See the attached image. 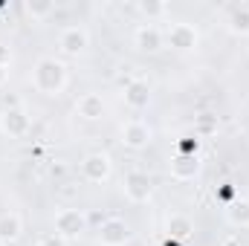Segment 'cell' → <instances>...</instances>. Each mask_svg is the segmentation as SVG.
<instances>
[{"mask_svg": "<svg viewBox=\"0 0 249 246\" xmlns=\"http://www.w3.org/2000/svg\"><path fill=\"white\" fill-rule=\"evenodd\" d=\"M38 246H70V241H64V238H58V235L53 232V235H44V238L38 241Z\"/></svg>", "mask_w": 249, "mask_h": 246, "instance_id": "cell-21", "label": "cell"}, {"mask_svg": "<svg viewBox=\"0 0 249 246\" xmlns=\"http://www.w3.org/2000/svg\"><path fill=\"white\" fill-rule=\"evenodd\" d=\"M168 235L174 238V241H186L194 235V226H191V220H188L186 214H174L171 220H168Z\"/></svg>", "mask_w": 249, "mask_h": 246, "instance_id": "cell-17", "label": "cell"}, {"mask_svg": "<svg viewBox=\"0 0 249 246\" xmlns=\"http://www.w3.org/2000/svg\"><path fill=\"white\" fill-rule=\"evenodd\" d=\"M226 220L232 223V226H241V229H247L249 226V200H232L229 206H226Z\"/></svg>", "mask_w": 249, "mask_h": 246, "instance_id": "cell-15", "label": "cell"}, {"mask_svg": "<svg viewBox=\"0 0 249 246\" xmlns=\"http://www.w3.org/2000/svg\"><path fill=\"white\" fill-rule=\"evenodd\" d=\"M87 44H90V35L81 26H67L58 35V47H61L64 55H81L87 50Z\"/></svg>", "mask_w": 249, "mask_h": 246, "instance_id": "cell-8", "label": "cell"}, {"mask_svg": "<svg viewBox=\"0 0 249 246\" xmlns=\"http://www.w3.org/2000/svg\"><path fill=\"white\" fill-rule=\"evenodd\" d=\"M96 241L102 246H124L130 241V226L124 223L122 217H107V220L99 223Z\"/></svg>", "mask_w": 249, "mask_h": 246, "instance_id": "cell-4", "label": "cell"}, {"mask_svg": "<svg viewBox=\"0 0 249 246\" xmlns=\"http://www.w3.org/2000/svg\"><path fill=\"white\" fill-rule=\"evenodd\" d=\"M136 9H139L142 15H148V18H160V15L168 12V3H139Z\"/></svg>", "mask_w": 249, "mask_h": 246, "instance_id": "cell-20", "label": "cell"}, {"mask_svg": "<svg viewBox=\"0 0 249 246\" xmlns=\"http://www.w3.org/2000/svg\"><path fill=\"white\" fill-rule=\"evenodd\" d=\"M133 44H136L142 53H160V50L165 47V35H162L157 26H151V23H142V26L133 32Z\"/></svg>", "mask_w": 249, "mask_h": 246, "instance_id": "cell-10", "label": "cell"}, {"mask_svg": "<svg viewBox=\"0 0 249 246\" xmlns=\"http://www.w3.org/2000/svg\"><path fill=\"white\" fill-rule=\"evenodd\" d=\"M87 226H90V220L81 209H61L55 214V235L64 241H78L87 232Z\"/></svg>", "mask_w": 249, "mask_h": 246, "instance_id": "cell-2", "label": "cell"}, {"mask_svg": "<svg viewBox=\"0 0 249 246\" xmlns=\"http://www.w3.org/2000/svg\"><path fill=\"white\" fill-rule=\"evenodd\" d=\"M217 127H220L217 116L203 113V116L197 119V124H194V136H212V133H217Z\"/></svg>", "mask_w": 249, "mask_h": 246, "instance_id": "cell-18", "label": "cell"}, {"mask_svg": "<svg viewBox=\"0 0 249 246\" xmlns=\"http://www.w3.org/2000/svg\"><path fill=\"white\" fill-rule=\"evenodd\" d=\"M23 12H26L29 18H47V15L55 12V6H53V3H23Z\"/></svg>", "mask_w": 249, "mask_h": 246, "instance_id": "cell-19", "label": "cell"}, {"mask_svg": "<svg viewBox=\"0 0 249 246\" xmlns=\"http://www.w3.org/2000/svg\"><path fill=\"white\" fill-rule=\"evenodd\" d=\"M23 232V223L18 214H3L0 217V244H15Z\"/></svg>", "mask_w": 249, "mask_h": 246, "instance_id": "cell-14", "label": "cell"}, {"mask_svg": "<svg viewBox=\"0 0 249 246\" xmlns=\"http://www.w3.org/2000/svg\"><path fill=\"white\" fill-rule=\"evenodd\" d=\"M110 171H113V162H110V157L102 154V151L87 154L84 162H81V174H84L87 183H105V180L110 177Z\"/></svg>", "mask_w": 249, "mask_h": 246, "instance_id": "cell-5", "label": "cell"}, {"mask_svg": "<svg viewBox=\"0 0 249 246\" xmlns=\"http://www.w3.org/2000/svg\"><path fill=\"white\" fill-rule=\"evenodd\" d=\"M12 64V50L6 44H0V67H9Z\"/></svg>", "mask_w": 249, "mask_h": 246, "instance_id": "cell-22", "label": "cell"}, {"mask_svg": "<svg viewBox=\"0 0 249 246\" xmlns=\"http://www.w3.org/2000/svg\"><path fill=\"white\" fill-rule=\"evenodd\" d=\"M32 81H35V87L41 93L58 96L64 90V84H67V67L58 58H50V55L47 58H38L35 70H32Z\"/></svg>", "mask_w": 249, "mask_h": 246, "instance_id": "cell-1", "label": "cell"}, {"mask_svg": "<svg viewBox=\"0 0 249 246\" xmlns=\"http://www.w3.org/2000/svg\"><path fill=\"white\" fill-rule=\"evenodd\" d=\"M197 174H200L197 157H183V154H177V157L171 159V177H174V180H194Z\"/></svg>", "mask_w": 249, "mask_h": 246, "instance_id": "cell-13", "label": "cell"}, {"mask_svg": "<svg viewBox=\"0 0 249 246\" xmlns=\"http://www.w3.org/2000/svg\"><path fill=\"white\" fill-rule=\"evenodd\" d=\"M217 197H220V200H229V203H232V197H235V188H232L229 183H223V188L217 191Z\"/></svg>", "mask_w": 249, "mask_h": 246, "instance_id": "cell-23", "label": "cell"}, {"mask_svg": "<svg viewBox=\"0 0 249 246\" xmlns=\"http://www.w3.org/2000/svg\"><path fill=\"white\" fill-rule=\"evenodd\" d=\"M226 23L232 32L238 35H249V6H232L226 15Z\"/></svg>", "mask_w": 249, "mask_h": 246, "instance_id": "cell-16", "label": "cell"}, {"mask_svg": "<svg viewBox=\"0 0 249 246\" xmlns=\"http://www.w3.org/2000/svg\"><path fill=\"white\" fill-rule=\"evenodd\" d=\"M0 127H3L6 136L23 139V136H29V130H32V119H29V113H26L23 107L9 105V107L3 110V116H0Z\"/></svg>", "mask_w": 249, "mask_h": 246, "instance_id": "cell-3", "label": "cell"}, {"mask_svg": "<svg viewBox=\"0 0 249 246\" xmlns=\"http://www.w3.org/2000/svg\"><path fill=\"white\" fill-rule=\"evenodd\" d=\"M105 110H107V105H105V99H102L99 93H84V96H78V102H75V113H78L81 119H87V122L102 119Z\"/></svg>", "mask_w": 249, "mask_h": 246, "instance_id": "cell-11", "label": "cell"}, {"mask_svg": "<svg viewBox=\"0 0 249 246\" xmlns=\"http://www.w3.org/2000/svg\"><path fill=\"white\" fill-rule=\"evenodd\" d=\"M148 102H151V87H148V81L133 78V81L124 84V105H127V107L142 110V107H148Z\"/></svg>", "mask_w": 249, "mask_h": 246, "instance_id": "cell-12", "label": "cell"}, {"mask_svg": "<svg viewBox=\"0 0 249 246\" xmlns=\"http://www.w3.org/2000/svg\"><path fill=\"white\" fill-rule=\"evenodd\" d=\"M9 81V67H0V87Z\"/></svg>", "mask_w": 249, "mask_h": 246, "instance_id": "cell-24", "label": "cell"}, {"mask_svg": "<svg viewBox=\"0 0 249 246\" xmlns=\"http://www.w3.org/2000/svg\"><path fill=\"white\" fill-rule=\"evenodd\" d=\"M122 145L130 148V151H142L151 145V127L139 119H130V122L122 127Z\"/></svg>", "mask_w": 249, "mask_h": 246, "instance_id": "cell-9", "label": "cell"}, {"mask_svg": "<svg viewBox=\"0 0 249 246\" xmlns=\"http://www.w3.org/2000/svg\"><path fill=\"white\" fill-rule=\"evenodd\" d=\"M197 41H200V35H197V29H194L191 23H171L168 32H165V44H168L171 50H180V53L194 50Z\"/></svg>", "mask_w": 249, "mask_h": 246, "instance_id": "cell-7", "label": "cell"}, {"mask_svg": "<svg viewBox=\"0 0 249 246\" xmlns=\"http://www.w3.org/2000/svg\"><path fill=\"white\" fill-rule=\"evenodd\" d=\"M165 246H183V244H180V241H174V238H171V241H168V244H165Z\"/></svg>", "mask_w": 249, "mask_h": 246, "instance_id": "cell-25", "label": "cell"}, {"mask_svg": "<svg viewBox=\"0 0 249 246\" xmlns=\"http://www.w3.org/2000/svg\"><path fill=\"white\" fill-rule=\"evenodd\" d=\"M122 191L130 203H148L154 185H151V177L145 171H127L124 174V183H122Z\"/></svg>", "mask_w": 249, "mask_h": 246, "instance_id": "cell-6", "label": "cell"}]
</instances>
